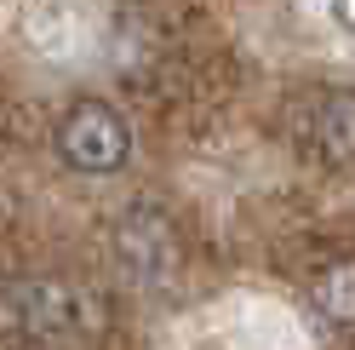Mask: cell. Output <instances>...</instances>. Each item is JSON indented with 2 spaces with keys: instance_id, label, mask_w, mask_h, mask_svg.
<instances>
[{
  "instance_id": "cell-1",
  "label": "cell",
  "mask_w": 355,
  "mask_h": 350,
  "mask_svg": "<svg viewBox=\"0 0 355 350\" xmlns=\"http://www.w3.org/2000/svg\"><path fill=\"white\" fill-rule=\"evenodd\" d=\"M0 333L29 350H80L103 333V304L80 281H12L0 293Z\"/></svg>"
},
{
  "instance_id": "cell-2",
  "label": "cell",
  "mask_w": 355,
  "mask_h": 350,
  "mask_svg": "<svg viewBox=\"0 0 355 350\" xmlns=\"http://www.w3.org/2000/svg\"><path fill=\"white\" fill-rule=\"evenodd\" d=\"M58 149H63V161L75 172H115L132 156V126H126V115L115 103L80 98L58 121Z\"/></svg>"
},
{
  "instance_id": "cell-3",
  "label": "cell",
  "mask_w": 355,
  "mask_h": 350,
  "mask_svg": "<svg viewBox=\"0 0 355 350\" xmlns=\"http://www.w3.org/2000/svg\"><path fill=\"white\" fill-rule=\"evenodd\" d=\"M115 253H121V270L138 281V288H166L178 276V235L161 212L149 207H132L115 230Z\"/></svg>"
},
{
  "instance_id": "cell-4",
  "label": "cell",
  "mask_w": 355,
  "mask_h": 350,
  "mask_svg": "<svg viewBox=\"0 0 355 350\" xmlns=\"http://www.w3.org/2000/svg\"><path fill=\"white\" fill-rule=\"evenodd\" d=\"M315 138H321V149H327L332 161L355 167V98H349V92L321 103V115H315Z\"/></svg>"
},
{
  "instance_id": "cell-5",
  "label": "cell",
  "mask_w": 355,
  "mask_h": 350,
  "mask_svg": "<svg viewBox=\"0 0 355 350\" xmlns=\"http://www.w3.org/2000/svg\"><path fill=\"white\" fill-rule=\"evenodd\" d=\"M309 299H315V310L327 322H355V258L349 265H327L315 276V288H309Z\"/></svg>"
}]
</instances>
